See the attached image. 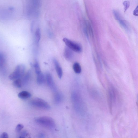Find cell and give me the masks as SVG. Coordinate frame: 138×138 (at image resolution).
I'll return each mask as SVG.
<instances>
[{
  "label": "cell",
  "mask_w": 138,
  "mask_h": 138,
  "mask_svg": "<svg viewBox=\"0 0 138 138\" xmlns=\"http://www.w3.org/2000/svg\"><path fill=\"white\" fill-rule=\"evenodd\" d=\"M27 13L31 17L36 18L39 15L41 6V0H28Z\"/></svg>",
  "instance_id": "obj_1"
},
{
  "label": "cell",
  "mask_w": 138,
  "mask_h": 138,
  "mask_svg": "<svg viewBox=\"0 0 138 138\" xmlns=\"http://www.w3.org/2000/svg\"><path fill=\"white\" fill-rule=\"evenodd\" d=\"M25 66L23 64L17 65L14 71L9 76L10 80H14L21 79L25 74Z\"/></svg>",
  "instance_id": "obj_2"
},
{
  "label": "cell",
  "mask_w": 138,
  "mask_h": 138,
  "mask_svg": "<svg viewBox=\"0 0 138 138\" xmlns=\"http://www.w3.org/2000/svg\"><path fill=\"white\" fill-rule=\"evenodd\" d=\"M35 121L41 126L50 128H53L55 127V122L51 118L44 116L35 119Z\"/></svg>",
  "instance_id": "obj_3"
},
{
  "label": "cell",
  "mask_w": 138,
  "mask_h": 138,
  "mask_svg": "<svg viewBox=\"0 0 138 138\" xmlns=\"http://www.w3.org/2000/svg\"><path fill=\"white\" fill-rule=\"evenodd\" d=\"M30 104L34 107L46 109H49L50 108V106L47 102L39 98L33 99L30 102Z\"/></svg>",
  "instance_id": "obj_4"
},
{
  "label": "cell",
  "mask_w": 138,
  "mask_h": 138,
  "mask_svg": "<svg viewBox=\"0 0 138 138\" xmlns=\"http://www.w3.org/2000/svg\"><path fill=\"white\" fill-rule=\"evenodd\" d=\"M63 41L67 47L74 51L78 53L81 52L82 49L78 43L74 42L67 38H63Z\"/></svg>",
  "instance_id": "obj_5"
},
{
  "label": "cell",
  "mask_w": 138,
  "mask_h": 138,
  "mask_svg": "<svg viewBox=\"0 0 138 138\" xmlns=\"http://www.w3.org/2000/svg\"><path fill=\"white\" fill-rule=\"evenodd\" d=\"M46 77L48 86L53 91H56L57 89L52 75L50 73H48L46 74Z\"/></svg>",
  "instance_id": "obj_6"
},
{
  "label": "cell",
  "mask_w": 138,
  "mask_h": 138,
  "mask_svg": "<svg viewBox=\"0 0 138 138\" xmlns=\"http://www.w3.org/2000/svg\"><path fill=\"white\" fill-rule=\"evenodd\" d=\"M6 71V59L5 56L0 53V71L4 73Z\"/></svg>",
  "instance_id": "obj_7"
},
{
  "label": "cell",
  "mask_w": 138,
  "mask_h": 138,
  "mask_svg": "<svg viewBox=\"0 0 138 138\" xmlns=\"http://www.w3.org/2000/svg\"><path fill=\"white\" fill-rule=\"evenodd\" d=\"M71 50L67 47H66L64 51V55L66 60L70 61L73 59V54Z\"/></svg>",
  "instance_id": "obj_8"
},
{
  "label": "cell",
  "mask_w": 138,
  "mask_h": 138,
  "mask_svg": "<svg viewBox=\"0 0 138 138\" xmlns=\"http://www.w3.org/2000/svg\"><path fill=\"white\" fill-rule=\"evenodd\" d=\"M54 63L55 65L56 72L58 77L60 79L62 78L63 75V71L60 64L58 61L55 59L54 60Z\"/></svg>",
  "instance_id": "obj_9"
},
{
  "label": "cell",
  "mask_w": 138,
  "mask_h": 138,
  "mask_svg": "<svg viewBox=\"0 0 138 138\" xmlns=\"http://www.w3.org/2000/svg\"><path fill=\"white\" fill-rule=\"evenodd\" d=\"M116 20L125 30L128 31H129V28L128 25L125 20L122 19L121 16L118 18Z\"/></svg>",
  "instance_id": "obj_10"
},
{
  "label": "cell",
  "mask_w": 138,
  "mask_h": 138,
  "mask_svg": "<svg viewBox=\"0 0 138 138\" xmlns=\"http://www.w3.org/2000/svg\"><path fill=\"white\" fill-rule=\"evenodd\" d=\"M31 95L29 92L23 91L20 92L18 94V97L21 99H26L29 98L31 97Z\"/></svg>",
  "instance_id": "obj_11"
},
{
  "label": "cell",
  "mask_w": 138,
  "mask_h": 138,
  "mask_svg": "<svg viewBox=\"0 0 138 138\" xmlns=\"http://www.w3.org/2000/svg\"><path fill=\"white\" fill-rule=\"evenodd\" d=\"M45 80V77L43 74L41 72L37 74V81L39 85H42L44 83Z\"/></svg>",
  "instance_id": "obj_12"
},
{
  "label": "cell",
  "mask_w": 138,
  "mask_h": 138,
  "mask_svg": "<svg viewBox=\"0 0 138 138\" xmlns=\"http://www.w3.org/2000/svg\"><path fill=\"white\" fill-rule=\"evenodd\" d=\"M74 71L77 74H79L81 71V66L79 64L76 62L74 63L73 66Z\"/></svg>",
  "instance_id": "obj_13"
},
{
  "label": "cell",
  "mask_w": 138,
  "mask_h": 138,
  "mask_svg": "<svg viewBox=\"0 0 138 138\" xmlns=\"http://www.w3.org/2000/svg\"><path fill=\"white\" fill-rule=\"evenodd\" d=\"M63 96L62 94L60 93H56L54 97V100L55 103H59L62 101Z\"/></svg>",
  "instance_id": "obj_14"
},
{
  "label": "cell",
  "mask_w": 138,
  "mask_h": 138,
  "mask_svg": "<svg viewBox=\"0 0 138 138\" xmlns=\"http://www.w3.org/2000/svg\"><path fill=\"white\" fill-rule=\"evenodd\" d=\"M41 36L40 30L39 29H38L36 31L35 33V40L37 45H38Z\"/></svg>",
  "instance_id": "obj_15"
},
{
  "label": "cell",
  "mask_w": 138,
  "mask_h": 138,
  "mask_svg": "<svg viewBox=\"0 0 138 138\" xmlns=\"http://www.w3.org/2000/svg\"><path fill=\"white\" fill-rule=\"evenodd\" d=\"M12 84L15 87L17 88H21L23 84L21 79H18L14 80Z\"/></svg>",
  "instance_id": "obj_16"
},
{
  "label": "cell",
  "mask_w": 138,
  "mask_h": 138,
  "mask_svg": "<svg viewBox=\"0 0 138 138\" xmlns=\"http://www.w3.org/2000/svg\"><path fill=\"white\" fill-rule=\"evenodd\" d=\"M34 67L36 73L37 74L41 72L39 65L37 61H36L34 64Z\"/></svg>",
  "instance_id": "obj_17"
},
{
  "label": "cell",
  "mask_w": 138,
  "mask_h": 138,
  "mask_svg": "<svg viewBox=\"0 0 138 138\" xmlns=\"http://www.w3.org/2000/svg\"><path fill=\"white\" fill-rule=\"evenodd\" d=\"M123 5L124 7V12H125L129 8L130 6V2L128 1H125L123 2Z\"/></svg>",
  "instance_id": "obj_18"
},
{
  "label": "cell",
  "mask_w": 138,
  "mask_h": 138,
  "mask_svg": "<svg viewBox=\"0 0 138 138\" xmlns=\"http://www.w3.org/2000/svg\"><path fill=\"white\" fill-rule=\"evenodd\" d=\"M24 128L23 125L21 124H18L16 128V131L17 133H19L21 132L22 129Z\"/></svg>",
  "instance_id": "obj_19"
},
{
  "label": "cell",
  "mask_w": 138,
  "mask_h": 138,
  "mask_svg": "<svg viewBox=\"0 0 138 138\" xmlns=\"http://www.w3.org/2000/svg\"><path fill=\"white\" fill-rule=\"evenodd\" d=\"M28 134L27 132L26 131H24L20 133L19 135V138H25L27 136Z\"/></svg>",
  "instance_id": "obj_20"
},
{
  "label": "cell",
  "mask_w": 138,
  "mask_h": 138,
  "mask_svg": "<svg viewBox=\"0 0 138 138\" xmlns=\"http://www.w3.org/2000/svg\"><path fill=\"white\" fill-rule=\"evenodd\" d=\"M0 138H8L9 135L7 133L4 132L2 133Z\"/></svg>",
  "instance_id": "obj_21"
},
{
  "label": "cell",
  "mask_w": 138,
  "mask_h": 138,
  "mask_svg": "<svg viewBox=\"0 0 138 138\" xmlns=\"http://www.w3.org/2000/svg\"><path fill=\"white\" fill-rule=\"evenodd\" d=\"M133 14L136 16H138V7L137 6L133 12Z\"/></svg>",
  "instance_id": "obj_22"
}]
</instances>
